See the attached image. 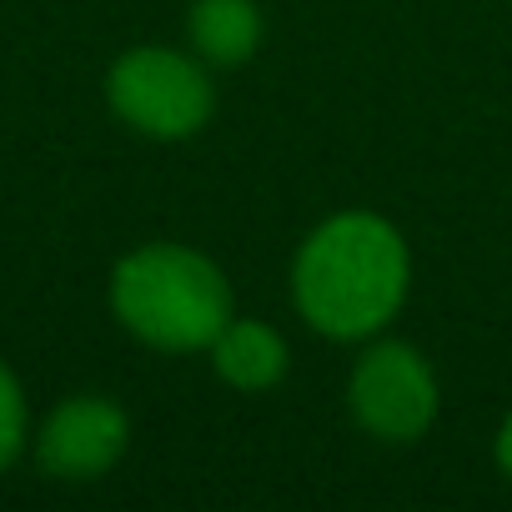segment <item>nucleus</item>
<instances>
[{
  "label": "nucleus",
  "mask_w": 512,
  "mask_h": 512,
  "mask_svg": "<svg viewBox=\"0 0 512 512\" xmlns=\"http://www.w3.org/2000/svg\"><path fill=\"white\" fill-rule=\"evenodd\" d=\"M492 457H497V472L512 482V412L502 417V427H497V437H492Z\"/></svg>",
  "instance_id": "1a4fd4ad"
},
{
  "label": "nucleus",
  "mask_w": 512,
  "mask_h": 512,
  "mask_svg": "<svg viewBox=\"0 0 512 512\" xmlns=\"http://www.w3.org/2000/svg\"><path fill=\"white\" fill-rule=\"evenodd\" d=\"M412 292V246L382 211H332L292 256V307L327 342L382 337Z\"/></svg>",
  "instance_id": "f257e3e1"
},
{
  "label": "nucleus",
  "mask_w": 512,
  "mask_h": 512,
  "mask_svg": "<svg viewBox=\"0 0 512 512\" xmlns=\"http://www.w3.org/2000/svg\"><path fill=\"white\" fill-rule=\"evenodd\" d=\"M267 21L256 0H191L186 11V46L211 71H236L262 51Z\"/></svg>",
  "instance_id": "0eeeda50"
},
{
  "label": "nucleus",
  "mask_w": 512,
  "mask_h": 512,
  "mask_svg": "<svg viewBox=\"0 0 512 512\" xmlns=\"http://www.w3.org/2000/svg\"><path fill=\"white\" fill-rule=\"evenodd\" d=\"M31 442V407L21 392V377L0 362V472H11V462Z\"/></svg>",
  "instance_id": "6e6552de"
},
{
  "label": "nucleus",
  "mask_w": 512,
  "mask_h": 512,
  "mask_svg": "<svg viewBox=\"0 0 512 512\" xmlns=\"http://www.w3.org/2000/svg\"><path fill=\"white\" fill-rule=\"evenodd\" d=\"M206 357H211V372H216L231 392H246V397L277 392V387L287 382V372H292V347H287V337H282L272 322H262V317H231V322L211 337Z\"/></svg>",
  "instance_id": "423d86ee"
},
{
  "label": "nucleus",
  "mask_w": 512,
  "mask_h": 512,
  "mask_svg": "<svg viewBox=\"0 0 512 512\" xmlns=\"http://www.w3.org/2000/svg\"><path fill=\"white\" fill-rule=\"evenodd\" d=\"M106 106L151 141H186L216 116V81L196 51L131 46L106 71Z\"/></svg>",
  "instance_id": "7ed1b4c3"
},
{
  "label": "nucleus",
  "mask_w": 512,
  "mask_h": 512,
  "mask_svg": "<svg viewBox=\"0 0 512 512\" xmlns=\"http://www.w3.org/2000/svg\"><path fill=\"white\" fill-rule=\"evenodd\" d=\"M347 407L372 442L407 447L422 442L442 412V387L432 362L402 337H372L347 377Z\"/></svg>",
  "instance_id": "20e7f679"
},
{
  "label": "nucleus",
  "mask_w": 512,
  "mask_h": 512,
  "mask_svg": "<svg viewBox=\"0 0 512 512\" xmlns=\"http://www.w3.org/2000/svg\"><path fill=\"white\" fill-rule=\"evenodd\" d=\"M111 317L161 357L206 352L236 317V292L206 251L186 241H146L111 272Z\"/></svg>",
  "instance_id": "f03ea898"
},
{
  "label": "nucleus",
  "mask_w": 512,
  "mask_h": 512,
  "mask_svg": "<svg viewBox=\"0 0 512 512\" xmlns=\"http://www.w3.org/2000/svg\"><path fill=\"white\" fill-rule=\"evenodd\" d=\"M131 447V417L121 402L76 392L46 412L36 427V462L56 482H96Z\"/></svg>",
  "instance_id": "39448f33"
}]
</instances>
